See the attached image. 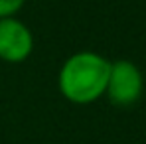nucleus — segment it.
<instances>
[{
	"label": "nucleus",
	"instance_id": "39448f33",
	"mask_svg": "<svg viewBox=\"0 0 146 144\" xmlns=\"http://www.w3.org/2000/svg\"><path fill=\"white\" fill-rule=\"evenodd\" d=\"M144 87H146V77H144Z\"/></svg>",
	"mask_w": 146,
	"mask_h": 144
},
{
	"label": "nucleus",
	"instance_id": "7ed1b4c3",
	"mask_svg": "<svg viewBox=\"0 0 146 144\" xmlns=\"http://www.w3.org/2000/svg\"><path fill=\"white\" fill-rule=\"evenodd\" d=\"M34 51V34L18 18H0V59L6 63H22Z\"/></svg>",
	"mask_w": 146,
	"mask_h": 144
},
{
	"label": "nucleus",
	"instance_id": "f257e3e1",
	"mask_svg": "<svg viewBox=\"0 0 146 144\" xmlns=\"http://www.w3.org/2000/svg\"><path fill=\"white\" fill-rule=\"evenodd\" d=\"M111 61L97 51L69 55L57 73V89L73 105H91L105 97Z\"/></svg>",
	"mask_w": 146,
	"mask_h": 144
},
{
	"label": "nucleus",
	"instance_id": "20e7f679",
	"mask_svg": "<svg viewBox=\"0 0 146 144\" xmlns=\"http://www.w3.org/2000/svg\"><path fill=\"white\" fill-rule=\"evenodd\" d=\"M26 0H0V18L18 16V12L24 8Z\"/></svg>",
	"mask_w": 146,
	"mask_h": 144
},
{
	"label": "nucleus",
	"instance_id": "f03ea898",
	"mask_svg": "<svg viewBox=\"0 0 146 144\" xmlns=\"http://www.w3.org/2000/svg\"><path fill=\"white\" fill-rule=\"evenodd\" d=\"M142 91H144V75L136 63L128 59L111 61L105 97H109L113 105L130 107L142 97Z\"/></svg>",
	"mask_w": 146,
	"mask_h": 144
}]
</instances>
